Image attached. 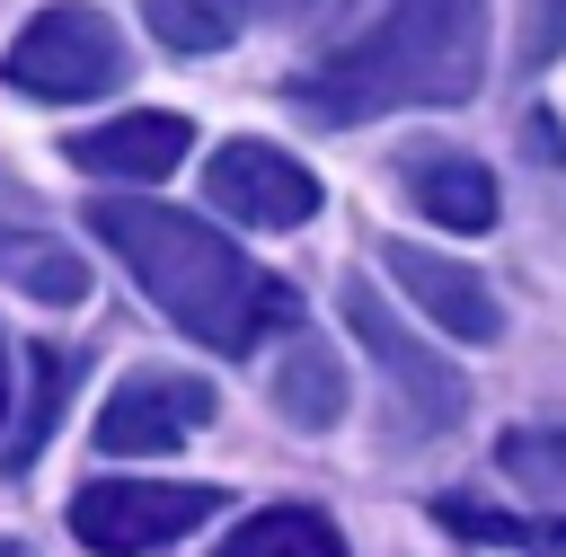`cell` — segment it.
I'll use <instances>...</instances> for the list:
<instances>
[{"label":"cell","instance_id":"cell-8","mask_svg":"<svg viewBox=\"0 0 566 557\" xmlns=\"http://www.w3.org/2000/svg\"><path fill=\"white\" fill-rule=\"evenodd\" d=\"M380 265H389V283H398V292H407L442 336H460V345H495V336H504V301H495V292H486V274H469L460 256L389 239V248H380Z\"/></svg>","mask_w":566,"mask_h":557},{"label":"cell","instance_id":"cell-14","mask_svg":"<svg viewBox=\"0 0 566 557\" xmlns=\"http://www.w3.org/2000/svg\"><path fill=\"white\" fill-rule=\"evenodd\" d=\"M460 539H486V548H531V557H566V522H522V513H495V504H478V495H442L433 504Z\"/></svg>","mask_w":566,"mask_h":557},{"label":"cell","instance_id":"cell-5","mask_svg":"<svg viewBox=\"0 0 566 557\" xmlns=\"http://www.w3.org/2000/svg\"><path fill=\"white\" fill-rule=\"evenodd\" d=\"M345 327L363 336V354L389 371V389H398V407H407V433H442V424H460V407H469V389H460V371L442 362V354H424L389 309H380V292L354 274L345 283Z\"/></svg>","mask_w":566,"mask_h":557},{"label":"cell","instance_id":"cell-7","mask_svg":"<svg viewBox=\"0 0 566 557\" xmlns=\"http://www.w3.org/2000/svg\"><path fill=\"white\" fill-rule=\"evenodd\" d=\"M212 380H186V371H124L106 389V416H97V451L115 460H142V451H168L186 442L195 424H212Z\"/></svg>","mask_w":566,"mask_h":557},{"label":"cell","instance_id":"cell-15","mask_svg":"<svg viewBox=\"0 0 566 557\" xmlns=\"http://www.w3.org/2000/svg\"><path fill=\"white\" fill-rule=\"evenodd\" d=\"M142 9H150L168 53H221L230 44V9L221 0H142Z\"/></svg>","mask_w":566,"mask_h":557},{"label":"cell","instance_id":"cell-12","mask_svg":"<svg viewBox=\"0 0 566 557\" xmlns=\"http://www.w3.org/2000/svg\"><path fill=\"white\" fill-rule=\"evenodd\" d=\"M212 557H345V539H336V522L310 513V504H265V513H248Z\"/></svg>","mask_w":566,"mask_h":557},{"label":"cell","instance_id":"cell-2","mask_svg":"<svg viewBox=\"0 0 566 557\" xmlns=\"http://www.w3.org/2000/svg\"><path fill=\"white\" fill-rule=\"evenodd\" d=\"M486 80V0H380L292 97L310 124H371L398 106H469Z\"/></svg>","mask_w":566,"mask_h":557},{"label":"cell","instance_id":"cell-16","mask_svg":"<svg viewBox=\"0 0 566 557\" xmlns=\"http://www.w3.org/2000/svg\"><path fill=\"white\" fill-rule=\"evenodd\" d=\"M18 248H27V256H9V274H18L35 301H80V292H88V265L62 256L53 239H18Z\"/></svg>","mask_w":566,"mask_h":557},{"label":"cell","instance_id":"cell-4","mask_svg":"<svg viewBox=\"0 0 566 557\" xmlns=\"http://www.w3.org/2000/svg\"><path fill=\"white\" fill-rule=\"evenodd\" d=\"M221 513V486H168V477H88L71 495V539L97 557H150Z\"/></svg>","mask_w":566,"mask_h":557},{"label":"cell","instance_id":"cell-21","mask_svg":"<svg viewBox=\"0 0 566 557\" xmlns=\"http://www.w3.org/2000/svg\"><path fill=\"white\" fill-rule=\"evenodd\" d=\"M0 557H27V548H18V539H0Z\"/></svg>","mask_w":566,"mask_h":557},{"label":"cell","instance_id":"cell-3","mask_svg":"<svg viewBox=\"0 0 566 557\" xmlns=\"http://www.w3.org/2000/svg\"><path fill=\"white\" fill-rule=\"evenodd\" d=\"M0 80H9L18 97L71 106V97H106V88H124V80H133V53H124V35H115L106 9H88V0H53V9H35V18L9 35Z\"/></svg>","mask_w":566,"mask_h":557},{"label":"cell","instance_id":"cell-11","mask_svg":"<svg viewBox=\"0 0 566 557\" xmlns=\"http://www.w3.org/2000/svg\"><path fill=\"white\" fill-rule=\"evenodd\" d=\"M274 416L292 433H327L345 416V362L318 345V336H292V354L274 362Z\"/></svg>","mask_w":566,"mask_h":557},{"label":"cell","instance_id":"cell-10","mask_svg":"<svg viewBox=\"0 0 566 557\" xmlns=\"http://www.w3.org/2000/svg\"><path fill=\"white\" fill-rule=\"evenodd\" d=\"M398 177H407V203L424 221H442V230H495V177H486V159L442 150V141H416L398 159Z\"/></svg>","mask_w":566,"mask_h":557},{"label":"cell","instance_id":"cell-9","mask_svg":"<svg viewBox=\"0 0 566 557\" xmlns=\"http://www.w3.org/2000/svg\"><path fill=\"white\" fill-rule=\"evenodd\" d=\"M186 150H195V124L168 115V106H133L97 133H71V159L97 168V177H168Z\"/></svg>","mask_w":566,"mask_h":557},{"label":"cell","instance_id":"cell-17","mask_svg":"<svg viewBox=\"0 0 566 557\" xmlns=\"http://www.w3.org/2000/svg\"><path fill=\"white\" fill-rule=\"evenodd\" d=\"M495 460H504L513 477H566V433H531V424H513V433L495 442Z\"/></svg>","mask_w":566,"mask_h":557},{"label":"cell","instance_id":"cell-18","mask_svg":"<svg viewBox=\"0 0 566 557\" xmlns=\"http://www.w3.org/2000/svg\"><path fill=\"white\" fill-rule=\"evenodd\" d=\"M566 53V0H531L522 9V62H557Z\"/></svg>","mask_w":566,"mask_h":557},{"label":"cell","instance_id":"cell-1","mask_svg":"<svg viewBox=\"0 0 566 557\" xmlns=\"http://www.w3.org/2000/svg\"><path fill=\"white\" fill-rule=\"evenodd\" d=\"M88 239L115 248V265L212 354H248L274 327L301 318L292 283H274L265 265H248V248H230L212 221L150 203V195H97L88 203Z\"/></svg>","mask_w":566,"mask_h":557},{"label":"cell","instance_id":"cell-19","mask_svg":"<svg viewBox=\"0 0 566 557\" xmlns=\"http://www.w3.org/2000/svg\"><path fill=\"white\" fill-rule=\"evenodd\" d=\"M221 9H248V18H301L310 0H221Z\"/></svg>","mask_w":566,"mask_h":557},{"label":"cell","instance_id":"cell-20","mask_svg":"<svg viewBox=\"0 0 566 557\" xmlns=\"http://www.w3.org/2000/svg\"><path fill=\"white\" fill-rule=\"evenodd\" d=\"M0 416H9V345H0Z\"/></svg>","mask_w":566,"mask_h":557},{"label":"cell","instance_id":"cell-13","mask_svg":"<svg viewBox=\"0 0 566 557\" xmlns=\"http://www.w3.org/2000/svg\"><path fill=\"white\" fill-rule=\"evenodd\" d=\"M62 380H71V362H62L53 345H35V354H27V398H18V424H9V442H0V469H27V460L53 442V424H62Z\"/></svg>","mask_w":566,"mask_h":557},{"label":"cell","instance_id":"cell-6","mask_svg":"<svg viewBox=\"0 0 566 557\" xmlns=\"http://www.w3.org/2000/svg\"><path fill=\"white\" fill-rule=\"evenodd\" d=\"M203 195H212V212H230L248 230H301L318 212V177L274 141H221L203 159Z\"/></svg>","mask_w":566,"mask_h":557}]
</instances>
